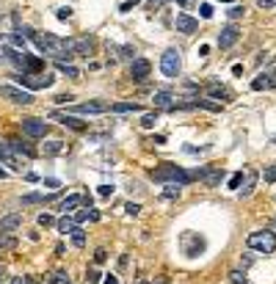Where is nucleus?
<instances>
[{
    "instance_id": "obj_52",
    "label": "nucleus",
    "mask_w": 276,
    "mask_h": 284,
    "mask_svg": "<svg viewBox=\"0 0 276 284\" xmlns=\"http://www.w3.org/2000/svg\"><path fill=\"white\" fill-rule=\"evenodd\" d=\"M218 3H235V0H218Z\"/></svg>"
},
{
    "instance_id": "obj_29",
    "label": "nucleus",
    "mask_w": 276,
    "mask_h": 284,
    "mask_svg": "<svg viewBox=\"0 0 276 284\" xmlns=\"http://www.w3.org/2000/svg\"><path fill=\"white\" fill-rule=\"evenodd\" d=\"M72 243H75L77 249H83V246H86V232H83L80 226H77L75 232H72Z\"/></svg>"
},
{
    "instance_id": "obj_16",
    "label": "nucleus",
    "mask_w": 276,
    "mask_h": 284,
    "mask_svg": "<svg viewBox=\"0 0 276 284\" xmlns=\"http://www.w3.org/2000/svg\"><path fill=\"white\" fill-rule=\"evenodd\" d=\"M0 163H3V166H8L11 171H22L20 160L14 158V152L8 149V144H0Z\"/></svg>"
},
{
    "instance_id": "obj_39",
    "label": "nucleus",
    "mask_w": 276,
    "mask_h": 284,
    "mask_svg": "<svg viewBox=\"0 0 276 284\" xmlns=\"http://www.w3.org/2000/svg\"><path fill=\"white\" fill-rule=\"evenodd\" d=\"M100 276H103L100 270H89L86 273V284H100Z\"/></svg>"
},
{
    "instance_id": "obj_14",
    "label": "nucleus",
    "mask_w": 276,
    "mask_h": 284,
    "mask_svg": "<svg viewBox=\"0 0 276 284\" xmlns=\"http://www.w3.org/2000/svg\"><path fill=\"white\" fill-rule=\"evenodd\" d=\"M8 149H11L14 155H22V158H28V160L39 155V152L34 149V146H31V144H25L22 138H11V141H8Z\"/></svg>"
},
{
    "instance_id": "obj_24",
    "label": "nucleus",
    "mask_w": 276,
    "mask_h": 284,
    "mask_svg": "<svg viewBox=\"0 0 276 284\" xmlns=\"http://www.w3.org/2000/svg\"><path fill=\"white\" fill-rule=\"evenodd\" d=\"M53 193H25L22 196V204H41V201H53Z\"/></svg>"
},
{
    "instance_id": "obj_46",
    "label": "nucleus",
    "mask_w": 276,
    "mask_h": 284,
    "mask_svg": "<svg viewBox=\"0 0 276 284\" xmlns=\"http://www.w3.org/2000/svg\"><path fill=\"white\" fill-rule=\"evenodd\" d=\"M260 8H276V0H257Z\"/></svg>"
},
{
    "instance_id": "obj_40",
    "label": "nucleus",
    "mask_w": 276,
    "mask_h": 284,
    "mask_svg": "<svg viewBox=\"0 0 276 284\" xmlns=\"http://www.w3.org/2000/svg\"><path fill=\"white\" fill-rule=\"evenodd\" d=\"M69 102H75L72 94H58V97H55V105H69Z\"/></svg>"
},
{
    "instance_id": "obj_1",
    "label": "nucleus",
    "mask_w": 276,
    "mask_h": 284,
    "mask_svg": "<svg viewBox=\"0 0 276 284\" xmlns=\"http://www.w3.org/2000/svg\"><path fill=\"white\" fill-rule=\"evenodd\" d=\"M149 177L155 182H166V185H188V182L193 180V174L185 171V168H179V166H172V163H163L160 168H152Z\"/></svg>"
},
{
    "instance_id": "obj_32",
    "label": "nucleus",
    "mask_w": 276,
    "mask_h": 284,
    "mask_svg": "<svg viewBox=\"0 0 276 284\" xmlns=\"http://www.w3.org/2000/svg\"><path fill=\"white\" fill-rule=\"evenodd\" d=\"M36 221H39V226H44V229H47V226H55V218H53L50 213H39V218H36Z\"/></svg>"
},
{
    "instance_id": "obj_43",
    "label": "nucleus",
    "mask_w": 276,
    "mask_h": 284,
    "mask_svg": "<svg viewBox=\"0 0 276 284\" xmlns=\"http://www.w3.org/2000/svg\"><path fill=\"white\" fill-rule=\"evenodd\" d=\"M55 17H58V20H69V17H72V8H69V6L58 8V11H55Z\"/></svg>"
},
{
    "instance_id": "obj_27",
    "label": "nucleus",
    "mask_w": 276,
    "mask_h": 284,
    "mask_svg": "<svg viewBox=\"0 0 276 284\" xmlns=\"http://www.w3.org/2000/svg\"><path fill=\"white\" fill-rule=\"evenodd\" d=\"M155 122H158V111L144 113V119H141V127H144V130H152V127H155Z\"/></svg>"
},
{
    "instance_id": "obj_4",
    "label": "nucleus",
    "mask_w": 276,
    "mask_h": 284,
    "mask_svg": "<svg viewBox=\"0 0 276 284\" xmlns=\"http://www.w3.org/2000/svg\"><path fill=\"white\" fill-rule=\"evenodd\" d=\"M0 97L14 102V105H31L34 102V94L28 89H20V86H0Z\"/></svg>"
},
{
    "instance_id": "obj_11",
    "label": "nucleus",
    "mask_w": 276,
    "mask_h": 284,
    "mask_svg": "<svg viewBox=\"0 0 276 284\" xmlns=\"http://www.w3.org/2000/svg\"><path fill=\"white\" fill-rule=\"evenodd\" d=\"M174 28H177V33H196V28H199V20H193L191 14H185V11H179L177 17H174Z\"/></svg>"
},
{
    "instance_id": "obj_5",
    "label": "nucleus",
    "mask_w": 276,
    "mask_h": 284,
    "mask_svg": "<svg viewBox=\"0 0 276 284\" xmlns=\"http://www.w3.org/2000/svg\"><path fill=\"white\" fill-rule=\"evenodd\" d=\"M20 127H22V135H28V138H44L47 130H50V125L44 119H31V116L22 119Z\"/></svg>"
},
{
    "instance_id": "obj_34",
    "label": "nucleus",
    "mask_w": 276,
    "mask_h": 284,
    "mask_svg": "<svg viewBox=\"0 0 276 284\" xmlns=\"http://www.w3.org/2000/svg\"><path fill=\"white\" fill-rule=\"evenodd\" d=\"M241 182H243V171L232 174V177H229V190H238V188H241Z\"/></svg>"
},
{
    "instance_id": "obj_33",
    "label": "nucleus",
    "mask_w": 276,
    "mask_h": 284,
    "mask_svg": "<svg viewBox=\"0 0 276 284\" xmlns=\"http://www.w3.org/2000/svg\"><path fill=\"white\" fill-rule=\"evenodd\" d=\"M243 14H246V8H243V6H232V8L227 11V17H229V20H241Z\"/></svg>"
},
{
    "instance_id": "obj_22",
    "label": "nucleus",
    "mask_w": 276,
    "mask_h": 284,
    "mask_svg": "<svg viewBox=\"0 0 276 284\" xmlns=\"http://www.w3.org/2000/svg\"><path fill=\"white\" fill-rule=\"evenodd\" d=\"M55 226H58V232H61V235H72V232L77 229V223H75V218H72V215H64L61 221H55Z\"/></svg>"
},
{
    "instance_id": "obj_17",
    "label": "nucleus",
    "mask_w": 276,
    "mask_h": 284,
    "mask_svg": "<svg viewBox=\"0 0 276 284\" xmlns=\"http://www.w3.org/2000/svg\"><path fill=\"white\" fill-rule=\"evenodd\" d=\"M108 105L105 102H83V105H75V113H86V116H97V113H105Z\"/></svg>"
},
{
    "instance_id": "obj_35",
    "label": "nucleus",
    "mask_w": 276,
    "mask_h": 284,
    "mask_svg": "<svg viewBox=\"0 0 276 284\" xmlns=\"http://www.w3.org/2000/svg\"><path fill=\"white\" fill-rule=\"evenodd\" d=\"M89 215H91V207H89V210H77V213L72 215V218H75V223H77V226H80V223L86 221V218H89Z\"/></svg>"
},
{
    "instance_id": "obj_6",
    "label": "nucleus",
    "mask_w": 276,
    "mask_h": 284,
    "mask_svg": "<svg viewBox=\"0 0 276 284\" xmlns=\"http://www.w3.org/2000/svg\"><path fill=\"white\" fill-rule=\"evenodd\" d=\"M64 44H67V50L72 53V56H91V53H94V39H89V36L64 39Z\"/></svg>"
},
{
    "instance_id": "obj_51",
    "label": "nucleus",
    "mask_w": 276,
    "mask_h": 284,
    "mask_svg": "<svg viewBox=\"0 0 276 284\" xmlns=\"http://www.w3.org/2000/svg\"><path fill=\"white\" fill-rule=\"evenodd\" d=\"M177 3H179V6H188V0H177Z\"/></svg>"
},
{
    "instance_id": "obj_53",
    "label": "nucleus",
    "mask_w": 276,
    "mask_h": 284,
    "mask_svg": "<svg viewBox=\"0 0 276 284\" xmlns=\"http://www.w3.org/2000/svg\"><path fill=\"white\" fill-rule=\"evenodd\" d=\"M0 279H3V268H0Z\"/></svg>"
},
{
    "instance_id": "obj_28",
    "label": "nucleus",
    "mask_w": 276,
    "mask_h": 284,
    "mask_svg": "<svg viewBox=\"0 0 276 284\" xmlns=\"http://www.w3.org/2000/svg\"><path fill=\"white\" fill-rule=\"evenodd\" d=\"M229 284H248L243 270H229Z\"/></svg>"
},
{
    "instance_id": "obj_37",
    "label": "nucleus",
    "mask_w": 276,
    "mask_h": 284,
    "mask_svg": "<svg viewBox=\"0 0 276 284\" xmlns=\"http://www.w3.org/2000/svg\"><path fill=\"white\" fill-rule=\"evenodd\" d=\"M124 213H127V215H138V213H141V204H136V201H127V204H124Z\"/></svg>"
},
{
    "instance_id": "obj_31",
    "label": "nucleus",
    "mask_w": 276,
    "mask_h": 284,
    "mask_svg": "<svg viewBox=\"0 0 276 284\" xmlns=\"http://www.w3.org/2000/svg\"><path fill=\"white\" fill-rule=\"evenodd\" d=\"M179 185H166V190H163V199H179Z\"/></svg>"
},
{
    "instance_id": "obj_2",
    "label": "nucleus",
    "mask_w": 276,
    "mask_h": 284,
    "mask_svg": "<svg viewBox=\"0 0 276 284\" xmlns=\"http://www.w3.org/2000/svg\"><path fill=\"white\" fill-rule=\"evenodd\" d=\"M246 246L251 251H260V254H274L276 251V235L271 229H260V232H251L246 237Z\"/></svg>"
},
{
    "instance_id": "obj_38",
    "label": "nucleus",
    "mask_w": 276,
    "mask_h": 284,
    "mask_svg": "<svg viewBox=\"0 0 276 284\" xmlns=\"http://www.w3.org/2000/svg\"><path fill=\"white\" fill-rule=\"evenodd\" d=\"M94 262H97V265L108 262V251H105V249H97V251H94Z\"/></svg>"
},
{
    "instance_id": "obj_10",
    "label": "nucleus",
    "mask_w": 276,
    "mask_h": 284,
    "mask_svg": "<svg viewBox=\"0 0 276 284\" xmlns=\"http://www.w3.org/2000/svg\"><path fill=\"white\" fill-rule=\"evenodd\" d=\"M83 204H89L91 207V196H80V193H72V196H67V199L58 204V210H61L64 215H72L77 207H83Z\"/></svg>"
},
{
    "instance_id": "obj_42",
    "label": "nucleus",
    "mask_w": 276,
    "mask_h": 284,
    "mask_svg": "<svg viewBox=\"0 0 276 284\" xmlns=\"http://www.w3.org/2000/svg\"><path fill=\"white\" fill-rule=\"evenodd\" d=\"M136 6H138V0H127V3H122V6H119V11H122V14H127V11H133Z\"/></svg>"
},
{
    "instance_id": "obj_50",
    "label": "nucleus",
    "mask_w": 276,
    "mask_h": 284,
    "mask_svg": "<svg viewBox=\"0 0 276 284\" xmlns=\"http://www.w3.org/2000/svg\"><path fill=\"white\" fill-rule=\"evenodd\" d=\"M0 180H6V171H3V168H0Z\"/></svg>"
},
{
    "instance_id": "obj_18",
    "label": "nucleus",
    "mask_w": 276,
    "mask_h": 284,
    "mask_svg": "<svg viewBox=\"0 0 276 284\" xmlns=\"http://www.w3.org/2000/svg\"><path fill=\"white\" fill-rule=\"evenodd\" d=\"M22 226V213H11L6 218H0V232H14Z\"/></svg>"
},
{
    "instance_id": "obj_54",
    "label": "nucleus",
    "mask_w": 276,
    "mask_h": 284,
    "mask_svg": "<svg viewBox=\"0 0 276 284\" xmlns=\"http://www.w3.org/2000/svg\"><path fill=\"white\" fill-rule=\"evenodd\" d=\"M141 284H149V282H141Z\"/></svg>"
},
{
    "instance_id": "obj_15",
    "label": "nucleus",
    "mask_w": 276,
    "mask_h": 284,
    "mask_svg": "<svg viewBox=\"0 0 276 284\" xmlns=\"http://www.w3.org/2000/svg\"><path fill=\"white\" fill-rule=\"evenodd\" d=\"M251 89L262 91V89H276V72H260V75L251 80Z\"/></svg>"
},
{
    "instance_id": "obj_44",
    "label": "nucleus",
    "mask_w": 276,
    "mask_h": 284,
    "mask_svg": "<svg viewBox=\"0 0 276 284\" xmlns=\"http://www.w3.org/2000/svg\"><path fill=\"white\" fill-rule=\"evenodd\" d=\"M265 182H276V166L265 168Z\"/></svg>"
},
{
    "instance_id": "obj_23",
    "label": "nucleus",
    "mask_w": 276,
    "mask_h": 284,
    "mask_svg": "<svg viewBox=\"0 0 276 284\" xmlns=\"http://www.w3.org/2000/svg\"><path fill=\"white\" fill-rule=\"evenodd\" d=\"M41 152L47 155V158H55V155L67 152V144H64V141H47V144H44V149H41Z\"/></svg>"
},
{
    "instance_id": "obj_26",
    "label": "nucleus",
    "mask_w": 276,
    "mask_h": 284,
    "mask_svg": "<svg viewBox=\"0 0 276 284\" xmlns=\"http://www.w3.org/2000/svg\"><path fill=\"white\" fill-rule=\"evenodd\" d=\"M55 69L61 72V75H67V77H80V69H75L72 63H61V61H55Z\"/></svg>"
},
{
    "instance_id": "obj_13",
    "label": "nucleus",
    "mask_w": 276,
    "mask_h": 284,
    "mask_svg": "<svg viewBox=\"0 0 276 284\" xmlns=\"http://www.w3.org/2000/svg\"><path fill=\"white\" fill-rule=\"evenodd\" d=\"M238 39H241V31H238V25H227V28L218 33V47H221V50H229L232 44H238Z\"/></svg>"
},
{
    "instance_id": "obj_36",
    "label": "nucleus",
    "mask_w": 276,
    "mask_h": 284,
    "mask_svg": "<svg viewBox=\"0 0 276 284\" xmlns=\"http://www.w3.org/2000/svg\"><path fill=\"white\" fill-rule=\"evenodd\" d=\"M199 14H202V20H210V17H213V6H210V3H202Z\"/></svg>"
},
{
    "instance_id": "obj_48",
    "label": "nucleus",
    "mask_w": 276,
    "mask_h": 284,
    "mask_svg": "<svg viewBox=\"0 0 276 284\" xmlns=\"http://www.w3.org/2000/svg\"><path fill=\"white\" fill-rule=\"evenodd\" d=\"M44 185H47L50 190H55V188H58V180H53V177H47V180H44Z\"/></svg>"
},
{
    "instance_id": "obj_30",
    "label": "nucleus",
    "mask_w": 276,
    "mask_h": 284,
    "mask_svg": "<svg viewBox=\"0 0 276 284\" xmlns=\"http://www.w3.org/2000/svg\"><path fill=\"white\" fill-rule=\"evenodd\" d=\"M110 53H119V58H133V47H116V44H108Z\"/></svg>"
},
{
    "instance_id": "obj_45",
    "label": "nucleus",
    "mask_w": 276,
    "mask_h": 284,
    "mask_svg": "<svg viewBox=\"0 0 276 284\" xmlns=\"http://www.w3.org/2000/svg\"><path fill=\"white\" fill-rule=\"evenodd\" d=\"M97 193L103 196V199H108V196L113 193V185H100V190H97Z\"/></svg>"
},
{
    "instance_id": "obj_7",
    "label": "nucleus",
    "mask_w": 276,
    "mask_h": 284,
    "mask_svg": "<svg viewBox=\"0 0 276 284\" xmlns=\"http://www.w3.org/2000/svg\"><path fill=\"white\" fill-rule=\"evenodd\" d=\"M17 83L28 86V89H50V86L55 83V77L53 75H28V72H22V75H17Z\"/></svg>"
},
{
    "instance_id": "obj_49",
    "label": "nucleus",
    "mask_w": 276,
    "mask_h": 284,
    "mask_svg": "<svg viewBox=\"0 0 276 284\" xmlns=\"http://www.w3.org/2000/svg\"><path fill=\"white\" fill-rule=\"evenodd\" d=\"M163 3H166V0H149V6H152V8H155V6H163Z\"/></svg>"
},
{
    "instance_id": "obj_21",
    "label": "nucleus",
    "mask_w": 276,
    "mask_h": 284,
    "mask_svg": "<svg viewBox=\"0 0 276 284\" xmlns=\"http://www.w3.org/2000/svg\"><path fill=\"white\" fill-rule=\"evenodd\" d=\"M172 99H174V94H172V91H155L152 102L158 105V108H166V111H169V108H172Z\"/></svg>"
},
{
    "instance_id": "obj_47",
    "label": "nucleus",
    "mask_w": 276,
    "mask_h": 284,
    "mask_svg": "<svg viewBox=\"0 0 276 284\" xmlns=\"http://www.w3.org/2000/svg\"><path fill=\"white\" fill-rule=\"evenodd\" d=\"M103 284H119V276H113V273H108V276L103 279Z\"/></svg>"
},
{
    "instance_id": "obj_9",
    "label": "nucleus",
    "mask_w": 276,
    "mask_h": 284,
    "mask_svg": "<svg viewBox=\"0 0 276 284\" xmlns=\"http://www.w3.org/2000/svg\"><path fill=\"white\" fill-rule=\"evenodd\" d=\"M149 72H152V63L146 61V58H133V63H130V80L133 83H144L146 77H149Z\"/></svg>"
},
{
    "instance_id": "obj_3",
    "label": "nucleus",
    "mask_w": 276,
    "mask_h": 284,
    "mask_svg": "<svg viewBox=\"0 0 276 284\" xmlns=\"http://www.w3.org/2000/svg\"><path fill=\"white\" fill-rule=\"evenodd\" d=\"M179 69H182V53H179L177 47H169L160 56V72H163L166 77H177Z\"/></svg>"
},
{
    "instance_id": "obj_41",
    "label": "nucleus",
    "mask_w": 276,
    "mask_h": 284,
    "mask_svg": "<svg viewBox=\"0 0 276 284\" xmlns=\"http://www.w3.org/2000/svg\"><path fill=\"white\" fill-rule=\"evenodd\" d=\"M53 284H69L67 273H64V270H58V273H53Z\"/></svg>"
},
{
    "instance_id": "obj_25",
    "label": "nucleus",
    "mask_w": 276,
    "mask_h": 284,
    "mask_svg": "<svg viewBox=\"0 0 276 284\" xmlns=\"http://www.w3.org/2000/svg\"><path fill=\"white\" fill-rule=\"evenodd\" d=\"M110 111L113 113H136V111H141V105L138 102H116V105H110Z\"/></svg>"
},
{
    "instance_id": "obj_8",
    "label": "nucleus",
    "mask_w": 276,
    "mask_h": 284,
    "mask_svg": "<svg viewBox=\"0 0 276 284\" xmlns=\"http://www.w3.org/2000/svg\"><path fill=\"white\" fill-rule=\"evenodd\" d=\"M191 174H193V180H202L207 188L221 185V180H224V171H221V168H196V171H191Z\"/></svg>"
},
{
    "instance_id": "obj_12",
    "label": "nucleus",
    "mask_w": 276,
    "mask_h": 284,
    "mask_svg": "<svg viewBox=\"0 0 276 284\" xmlns=\"http://www.w3.org/2000/svg\"><path fill=\"white\" fill-rule=\"evenodd\" d=\"M50 116H53V119H58V125L69 127V130H75V132H83L86 127H89V122H80L77 116H69V113H58V111H53Z\"/></svg>"
},
{
    "instance_id": "obj_20",
    "label": "nucleus",
    "mask_w": 276,
    "mask_h": 284,
    "mask_svg": "<svg viewBox=\"0 0 276 284\" xmlns=\"http://www.w3.org/2000/svg\"><path fill=\"white\" fill-rule=\"evenodd\" d=\"M243 188H238L243 196H251V190H254V185H257V174L254 171H243V182H241Z\"/></svg>"
},
{
    "instance_id": "obj_19",
    "label": "nucleus",
    "mask_w": 276,
    "mask_h": 284,
    "mask_svg": "<svg viewBox=\"0 0 276 284\" xmlns=\"http://www.w3.org/2000/svg\"><path fill=\"white\" fill-rule=\"evenodd\" d=\"M207 94H210V99H215V102H227L229 99V91L221 83H210L207 86Z\"/></svg>"
}]
</instances>
